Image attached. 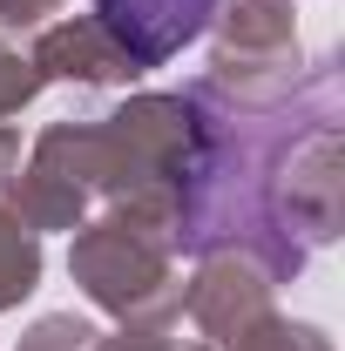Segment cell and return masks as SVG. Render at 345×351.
I'll use <instances>...</instances> for the list:
<instances>
[{
    "instance_id": "1",
    "label": "cell",
    "mask_w": 345,
    "mask_h": 351,
    "mask_svg": "<svg viewBox=\"0 0 345 351\" xmlns=\"http://www.w3.org/2000/svg\"><path fill=\"white\" fill-rule=\"evenodd\" d=\"M95 14H102L109 41L122 47L129 61L156 68V61L183 54V47L210 27L216 0H95Z\"/></svg>"
}]
</instances>
